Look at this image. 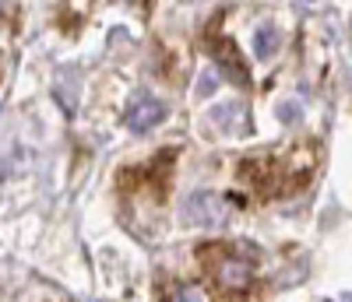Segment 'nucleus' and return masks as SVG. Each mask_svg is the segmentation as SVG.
Here are the masks:
<instances>
[{
  "instance_id": "nucleus-1",
  "label": "nucleus",
  "mask_w": 352,
  "mask_h": 302,
  "mask_svg": "<svg viewBox=\"0 0 352 302\" xmlns=\"http://www.w3.org/2000/svg\"><path fill=\"white\" fill-rule=\"evenodd\" d=\"M204 260H208V275L212 281L226 292V295H243L250 292L254 285V267L236 253V250H229V246H212V250H204Z\"/></svg>"
},
{
  "instance_id": "nucleus-2",
  "label": "nucleus",
  "mask_w": 352,
  "mask_h": 302,
  "mask_svg": "<svg viewBox=\"0 0 352 302\" xmlns=\"http://www.w3.org/2000/svg\"><path fill=\"white\" fill-rule=\"evenodd\" d=\"M229 215V200L222 194H212V190H197L187 197L184 204V222L187 225H201V229H215L222 225Z\"/></svg>"
},
{
  "instance_id": "nucleus-3",
  "label": "nucleus",
  "mask_w": 352,
  "mask_h": 302,
  "mask_svg": "<svg viewBox=\"0 0 352 302\" xmlns=\"http://www.w3.org/2000/svg\"><path fill=\"white\" fill-rule=\"evenodd\" d=\"M166 116V102L148 95V92H134L131 102H127V127L134 134H144V130H152L159 119Z\"/></svg>"
},
{
  "instance_id": "nucleus-4",
  "label": "nucleus",
  "mask_w": 352,
  "mask_h": 302,
  "mask_svg": "<svg viewBox=\"0 0 352 302\" xmlns=\"http://www.w3.org/2000/svg\"><path fill=\"white\" fill-rule=\"evenodd\" d=\"M275 46H278V43H275V32H264V28H261V32H257V56L268 60V56L275 53Z\"/></svg>"
},
{
  "instance_id": "nucleus-5",
  "label": "nucleus",
  "mask_w": 352,
  "mask_h": 302,
  "mask_svg": "<svg viewBox=\"0 0 352 302\" xmlns=\"http://www.w3.org/2000/svg\"><path fill=\"white\" fill-rule=\"evenodd\" d=\"M169 302H204V295H201L197 288H176V292L169 295Z\"/></svg>"
}]
</instances>
